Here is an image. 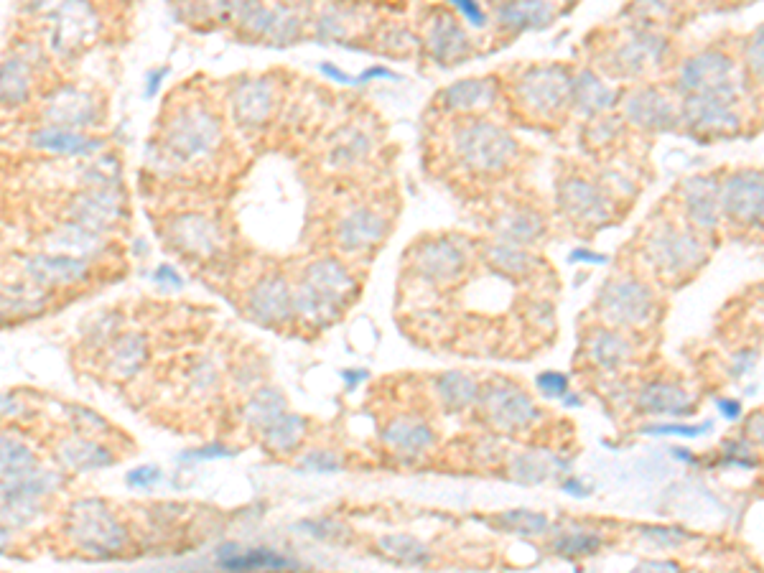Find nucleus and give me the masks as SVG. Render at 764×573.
Returning a JSON list of instances; mask_svg holds the SVG:
<instances>
[{"mask_svg":"<svg viewBox=\"0 0 764 573\" xmlns=\"http://www.w3.org/2000/svg\"><path fill=\"white\" fill-rule=\"evenodd\" d=\"M225 143L222 120L202 102H184L169 113L161 125V138L151 143L156 163L166 171H184L189 166H202L220 153Z\"/></svg>","mask_w":764,"mask_h":573,"instance_id":"f257e3e1","label":"nucleus"},{"mask_svg":"<svg viewBox=\"0 0 764 573\" xmlns=\"http://www.w3.org/2000/svg\"><path fill=\"white\" fill-rule=\"evenodd\" d=\"M354 291H357V281L342 260H314L306 265L304 278L293 291V309L304 319L329 324L337 319L339 309L347 306Z\"/></svg>","mask_w":764,"mask_h":573,"instance_id":"f03ea898","label":"nucleus"},{"mask_svg":"<svg viewBox=\"0 0 764 573\" xmlns=\"http://www.w3.org/2000/svg\"><path fill=\"white\" fill-rule=\"evenodd\" d=\"M451 153L461 169L472 174H497L515 156V141L487 120H472L454 130Z\"/></svg>","mask_w":764,"mask_h":573,"instance_id":"7ed1b4c3","label":"nucleus"},{"mask_svg":"<svg viewBox=\"0 0 764 573\" xmlns=\"http://www.w3.org/2000/svg\"><path fill=\"white\" fill-rule=\"evenodd\" d=\"M102 31V16L92 0H62L46 16V44L57 59H74L90 49Z\"/></svg>","mask_w":764,"mask_h":573,"instance_id":"20e7f679","label":"nucleus"},{"mask_svg":"<svg viewBox=\"0 0 764 573\" xmlns=\"http://www.w3.org/2000/svg\"><path fill=\"white\" fill-rule=\"evenodd\" d=\"M105 118V105L92 90L62 85L51 90L39 107V120L46 125H62L72 130L95 128Z\"/></svg>","mask_w":764,"mask_h":573,"instance_id":"39448f33","label":"nucleus"},{"mask_svg":"<svg viewBox=\"0 0 764 573\" xmlns=\"http://www.w3.org/2000/svg\"><path fill=\"white\" fill-rule=\"evenodd\" d=\"M278 110V85L273 77L237 79L230 92V113L240 130L258 133Z\"/></svg>","mask_w":764,"mask_h":573,"instance_id":"423d86ee","label":"nucleus"},{"mask_svg":"<svg viewBox=\"0 0 764 573\" xmlns=\"http://www.w3.org/2000/svg\"><path fill=\"white\" fill-rule=\"evenodd\" d=\"M166 237L174 250L191 260H212L225 248V232L220 222L202 212H186L171 217L166 225Z\"/></svg>","mask_w":764,"mask_h":573,"instance_id":"0eeeda50","label":"nucleus"},{"mask_svg":"<svg viewBox=\"0 0 764 573\" xmlns=\"http://www.w3.org/2000/svg\"><path fill=\"white\" fill-rule=\"evenodd\" d=\"M421 46L436 67H454L472 54V41L451 8H433L423 26Z\"/></svg>","mask_w":764,"mask_h":573,"instance_id":"6e6552de","label":"nucleus"},{"mask_svg":"<svg viewBox=\"0 0 764 573\" xmlns=\"http://www.w3.org/2000/svg\"><path fill=\"white\" fill-rule=\"evenodd\" d=\"M123 214L125 199L118 186H85L82 191L72 194L69 204L64 207V220L90 227L102 235L113 230Z\"/></svg>","mask_w":764,"mask_h":573,"instance_id":"1a4fd4ad","label":"nucleus"},{"mask_svg":"<svg viewBox=\"0 0 764 573\" xmlns=\"http://www.w3.org/2000/svg\"><path fill=\"white\" fill-rule=\"evenodd\" d=\"M69 533L90 553L110 556V553L120 551L125 545L123 525L100 502H79L72 512Z\"/></svg>","mask_w":764,"mask_h":573,"instance_id":"9d476101","label":"nucleus"},{"mask_svg":"<svg viewBox=\"0 0 764 573\" xmlns=\"http://www.w3.org/2000/svg\"><path fill=\"white\" fill-rule=\"evenodd\" d=\"M390 232L388 217H382L377 209L354 207L334 225V242L342 253L365 255L377 250Z\"/></svg>","mask_w":764,"mask_h":573,"instance_id":"9b49d317","label":"nucleus"},{"mask_svg":"<svg viewBox=\"0 0 764 573\" xmlns=\"http://www.w3.org/2000/svg\"><path fill=\"white\" fill-rule=\"evenodd\" d=\"M92 273V260L72 253H36L23 260V276L26 281L41 288L77 286Z\"/></svg>","mask_w":764,"mask_h":573,"instance_id":"f8f14e48","label":"nucleus"},{"mask_svg":"<svg viewBox=\"0 0 764 573\" xmlns=\"http://www.w3.org/2000/svg\"><path fill=\"white\" fill-rule=\"evenodd\" d=\"M29 148L46 153V156H64V158H95L100 156L105 141L97 135L85 133V130L62 128V125L39 123L26 138Z\"/></svg>","mask_w":764,"mask_h":573,"instance_id":"ddd939ff","label":"nucleus"},{"mask_svg":"<svg viewBox=\"0 0 764 573\" xmlns=\"http://www.w3.org/2000/svg\"><path fill=\"white\" fill-rule=\"evenodd\" d=\"M413 268L421 278L433 283L454 281L459 276L464 265H467V255L459 242L451 237H431L423 240L421 245L413 248Z\"/></svg>","mask_w":764,"mask_h":573,"instance_id":"4468645a","label":"nucleus"},{"mask_svg":"<svg viewBox=\"0 0 764 573\" xmlns=\"http://www.w3.org/2000/svg\"><path fill=\"white\" fill-rule=\"evenodd\" d=\"M46 62H36L29 46L8 51L0 67V95H3V107L16 110V107L29 105L34 97L36 69L44 67Z\"/></svg>","mask_w":764,"mask_h":573,"instance_id":"2eb2a0df","label":"nucleus"},{"mask_svg":"<svg viewBox=\"0 0 764 573\" xmlns=\"http://www.w3.org/2000/svg\"><path fill=\"white\" fill-rule=\"evenodd\" d=\"M568 90H571V85H568L561 69L545 67L525 74L523 85H520V97H523L525 107L545 118V115H556L566 105Z\"/></svg>","mask_w":764,"mask_h":573,"instance_id":"dca6fc26","label":"nucleus"},{"mask_svg":"<svg viewBox=\"0 0 764 573\" xmlns=\"http://www.w3.org/2000/svg\"><path fill=\"white\" fill-rule=\"evenodd\" d=\"M248 306L253 319L263 321V324H278V321L296 314V309H293L291 286H288L286 278L278 276V273H270L263 281H258V286L250 291Z\"/></svg>","mask_w":764,"mask_h":573,"instance_id":"f3484780","label":"nucleus"},{"mask_svg":"<svg viewBox=\"0 0 764 573\" xmlns=\"http://www.w3.org/2000/svg\"><path fill=\"white\" fill-rule=\"evenodd\" d=\"M367 18L362 16L357 3H344V0H332L326 3L314 18V34L319 41H334V44H347Z\"/></svg>","mask_w":764,"mask_h":573,"instance_id":"a211bd4d","label":"nucleus"},{"mask_svg":"<svg viewBox=\"0 0 764 573\" xmlns=\"http://www.w3.org/2000/svg\"><path fill=\"white\" fill-rule=\"evenodd\" d=\"M556 16L548 0H502L495 8V21L507 34H523L530 29H545Z\"/></svg>","mask_w":764,"mask_h":573,"instance_id":"6ab92c4d","label":"nucleus"},{"mask_svg":"<svg viewBox=\"0 0 764 573\" xmlns=\"http://www.w3.org/2000/svg\"><path fill=\"white\" fill-rule=\"evenodd\" d=\"M492 82L489 79H459L454 85L444 87V90L436 95V102L444 107L446 113H474V110H482L492 102Z\"/></svg>","mask_w":764,"mask_h":573,"instance_id":"aec40b11","label":"nucleus"},{"mask_svg":"<svg viewBox=\"0 0 764 573\" xmlns=\"http://www.w3.org/2000/svg\"><path fill=\"white\" fill-rule=\"evenodd\" d=\"M372 151V138L365 133L362 128H349L339 130L337 138L329 146V163H332L334 169H352L357 163L365 161Z\"/></svg>","mask_w":764,"mask_h":573,"instance_id":"412c9836","label":"nucleus"},{"mask_svg":"<svg viewBox=\"0 0 764 573\" xmlns=\"http://www.w3.org/2000/svg\"><path fill=\"white\" fill-rule=\"evenodd\" d=\"M385 441H388L390 449H395L398 454L421 456L423 451H428L433 446V433L431 428L423 426L421 421L400 418L393 426L385 428Z\"/></svg>","mask_w":764,"mask_h":573,"instance_id":"4be33fe9","label":"nucleus"},{"mask_svg":"<svg viewBox=\"0 0 764 573\" xmlns=\"http://www.w3.org/2000/svg\"><path fill=\"white\" fill-rule=\"evenodd\" d=\"M273 8H276V18H273V29H270V36L265 44L270 46L296 44V41L304 36V26H306L304 13L298 11V3H293V0H276Z\"/></svg>","mask_w":764,"mask_h":573,"instance_id":"5701e85b","label":"nucleus"},{"mask_svg":"<svg viewBox=\"0 0 764 573\" xmlns=\"http://www.w3.org/2000/svg\"><path fill=\"white\" fill-rule=\"evenodd\" d=\"M59 456H62V461L67 464L69 469H74V472H90V469H102L107 467V464H113L115 456L110 454L107 449H102V446L92 444V441H82V439H74V441H67V444L59 449Z\"/></svg>","mask_w":764,"mask_h":573,"instance_id":"b1692460","label":"nucleus"},{"mask_svg":"<svg viewBox=\"0 0 764 573\" xmlns=\"http://www.w3.org/2000/svg\"><path fill=\"white\" fill-rule=\"evenodd\" d=\"M304 426V418L286 413V416H281L276 423H270V426L265 428L263 444L268 446V451H273V454H288V451L296 449V446L301 444V439H304Z\"/></svg>","mask_w":764,"mask_h":573,"instance_id":"393cba45","label":"nucleus"},{"mask_svg":"<svg viewBox=\"0 0 764 573\" xmlns=\"http://www.w3.org/2000/svg\"><path fill=\"white\" fill-rule=\"evenodd\" d=\"M375 49L390 57H413L421 49V36L413 34L403 23H385L375 34Z\"/></svg>","mask_w":764,"mask_h":573,"instance_id":"a878e982","label":"nucleus"},{"mask_svg":"<svg viewBox=\"0 0 764 573\" xmlns=\"http://www.w3.org/2000/svg\"><path fill=\"white\" fill-rule=\"evenodd\" d=\"M281 416H286V400H283V395L278 393V390H260V393H255V398L250 400L248 405L250 426L265 431L270 423H276Z\"/></svg>","mask_w":764,"mask_h":573,"instance_id":"bb28decb","label":"nucleus"},{"mask_svg":"<svg viewBox=\"0 0 764 573\" xmlns=\"http://www.w3.org/2000/svg\"><path fill=\"white\" fill-rule=\"evenodd\" d=\"M220 563L227 571H253V568H286V558L278 556L276 551L268 548H253V551H235L232 556L222 558Z\"/></svg>","mask_w":764,"mask_h":573,"instance_id":"cd10ccee","label":"nucleus"},{"mask_svg":"<svg viewBox=\"0 0 764 573\" xmlns=\"http://www.w3.org/2000/svg\"><path fill=\"white\" fill-rule=\"evenodd\" d=\"M380 548L398 563H408V566L428 563V551L411 535H385L380 538Z\"/></svg>","mask_w":764,"mask_h":573,"instance_id":"c85d7f7f","label":"nucleus"},{"mask_svg":"<svg viewBox=\"0 0 764 573\" xmlns=\"http://www.w3.org/2000/svg\"><path fill=\"white\" fill-rule=\"evenodd\" d=\"M439 393L441 400L449 405L451 411H459L467 403H472L474 395H477V388H474V382L469 380L467 375H461V372H446V375L439 377Z\"/></svg>","mask_w":764,"mask_h":573,"instance_id":"c756f323","label":"nucleus"},{"mask_svg":"<svg viewBox=\"0 0 764 573\" xmlns=\"http://www.w3.org/2000/svg\"><path fill=\"white\" fill-rule=\"evenodd\" d=\"M36 472V459L31 454V449L26 446L16 444L6 436L3 439V477L11 479H21L29 477V474Z\"/></svg>","mask_w":764,"mask_h":573,"instance_id":"7c9ffc66","label":"nucleus"},{"mask_svg":"<svg viewBox=\"0 0 764 573\" xmlns=\"http://www.w3.org/2000/svg\"><path fill=\"white\" fill-rule=\"evenodd\" d=\"M528 253L520 250L517 242H507V245H492L489 248V263L497 265L500 270H507V273H523L525 263H528Z\"/></svg>","mask_w":764,"mask_h":573,"instance_id":"2f4dec72","label":"nucleus"},{"mask_svg":"<svg viewBox=\"0 0 764 573\" xmlns=\"http://www.w3.org/2000/svg\"><path fill=\"white\" fill-rule=\"evenodd\" d=\"M143 357H146V344H143L141 337H125L123 342L118 344V349H115V362L113 367L118 372H123V375H128V372H133L135 367L141 365Z\"/></svg>","mask_w":764,"mask_h":573,"instance_id":"473e14b6","label":"nucleus"},{"mask_svg":"<svg viewBox=\"0 0 764 573\" xmlns=\"http://www.w3.org/2000/svg\"><path fill=\"white\" fill-rule=\"evenodd\" d=\"M489 411L495 413L497 423H505L507 416H512V423H523L530 416V403L523 395L510 393L497 400V403H489Z\"/></svg>","mask_w":764,"mask_h":573,"instance_id":"72a5a7b5","label":"nucleus"},{"mask_svg":"<svg viewBox=\"0 0 764 573\" xmlns=\"http://www.w3.org/2000/svg\"><path fill=\"white\" fill-rule=\"evenodd\" d=\"M444 6L451 8V11L467 23V26H472V29H484L489 23L482 0H444Z\"/></svg>","mask_w":764,"mask_h":573,"instance_id":"f704fd0d","label":"nucleus"},{"mask_svg":"<svg viewBox=\"0 0 764 573\" xmlns=\"http://www.w3.org/2000/svg\"><path fill=\"white\" fill-rule=\"evenodd\" d=\"M304 467L314 469V472L329 474V472H339L342 461H339L337 454H332V451H311V454L304 459Z\"/></svg>","mask_w":764,"mask_h":573,"instance_id":"c9c22d12","label":"nucleus"},{"mask_svg":"<svg viewBox=\"0 0 764 573\" xmlns=\"http://www.w3.org/2000/svg\"><path fill=\"white\" fill-rule=\"evenodd\" d=\"M505 523H515L520 533H540L545 528V517L533 515V512H510L502 517Z\"/></svg>","mask_w":764,"mask_h":573,"instance_id":"e433bc0d","label":"nucleus"},{"mask_svg":"<svg viewBox=\"0 0 764 573\" xmlns=\"http://www.w3.org/2000/svg\"><path fill=\"white\" fill-rule=\"evenodd\" d=\"M232 454H235V449H230V446L209 444V446H202V449L184 451V454H181L179 459L181 461H186V459H230Z\"/></svg>","mask_w":764,"mask_h":573,"instance_id":"4c0bfd02","label":"nucleus"},{"mask_svg":"<svg viewBox=\"0 0 764 573\" xmlns=\"http://www.w3.org/2000/svg\"><path fill=\"white\" fill-rule=\"evenodd\" d=\"M158 479H161V469L158 467H138L133 469V472H128L125 482L135 489H146L151 487V484H156Z\"/></svg>","mask_w":764,"mask_h":573,"instance_id":"58836bf2","label":"nucleus"},{"mask_svg":"<svg viewBox=\"0 0 764 573\" xmlns=\"http://www.w3.org/2000/svg\"><path fill=\"white\" fill-rule=\"evenodd\" d=\"M151 278H153V283H158V286H163V288H181L184 286V278H181V273L169 263L158 265V268L153 270Z\"/></svg>","mask_w":764,"mask_h":573,"instance_id":"ea45409f","label":"nucleus"},{"mask_svg":"<svg viewBox=\"0 0 764 573\" xmlns=\"http://www.w3.org/2000/svg\"><path fill=\"white\" fill-rule=\"evenodd\" d=\"M319 72H321V77H326L329 82H337V85H342V87H357V77L347 74L342 67H337L334 62H321Z\"/></svg>","mask_w":764,"mask_h":573,"instance_id":"a19ab883","label":"nucleus"},{"mask_svg":"<svg viewBox=\"0 0 764 573\" xmlns=\"http://www.w3.org/2000/svg\"><path fill=\"white\" fill-rule=\"evenodd\" d=\"M398 74L393 72L390 67H385V64H372V67H367L365 72L357 74V87H365L370 85V82H377V79H395Z\"/></svg>","mask_w":764,"mask_h":573,"instance_id":"79ce46f5","label":"nucleus"},{"mask_svg":"<svg viewBox=\"0 0 764 573\" xmlns=\"http://www.w3.org/2000/svg\"><path fill=\"white\" fill-rule=\"evenodd\" d=\"M166 77H169V67L151 69L146 77V87H143V97H146V100H153V97L158 95V90H161L163 79Z\"/></svg>","mask_w":764,"mask_h":573,"instance_id":"37998d69","label":"nucleus"},{"mask_svg":"<svg viewBox=\"0 0 764 573\" xmlns=\"http://www.w3.org/2000/svg\"><path fill=\"white\" fill-rule=\"evenodd\" d=\"M62 0H21V8L26 16H49Z\"/></svg>","mask_w":764,"mask_h":573,"instance_id":"c03bdc74","label":"nucleus"},{"mask_svg":"<svg viewBox=\"0 0 764 573\" xmlns=\"http://www.w3.org/2000/svg\"><path fill=\"white\" fill-rule=\"evenodd\" d=\"M538 385L545 393H563L566 390V377L561 375H540Z\"/></svg>","mask_w":764,"mask_h":573,"instance_id":"a18cd8bd","label":"nucleus"},{"mask_svg":"<svg viewBox=\"0 0 764 573\" xmlns=\"http://www.w3.org/2000/svg\"><path fill=\"white\" fill-rule=\"evenodd\" d=\"M342 377H344V382H347V388L352 390V388H357L362 380H367V370H344Z\"/></svg>","mask_w":764,"mask_h":573,"instance_id":"49530a36","label":"nucleus"}]
</instances>
